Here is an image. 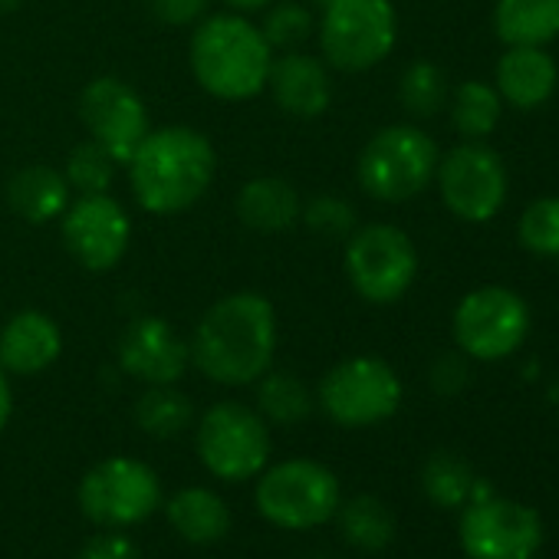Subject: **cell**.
<instances>
[{"mask_svg": "<svg viewBox=\"0 0 559 559\" xmlns=\"http://www.w3.org/2000/svg\"><path fill=\"white\" fill-rule=\"evenodd\" d=\"M194 366L221 385H250L270 372L276 353V313L266 297L243 290L221 297L194 326Z\"/></svg>", "mask_w": 559, "mask_h": 559, "instance_id": "obj_1", "label": "cell"}, {"mask_svg": "<svg viewBox=\"0 0 559 559\" xmlns=\"http://www.w3.org/2000/svg\"><path fill=\"white\" fill-rule=\"evenodd\" d=\"M217 171V155L207 135L188 126L152 129L129 158L135 201L148 214H181L204 198Z\"/></svg>", "mask_w": 559, "mask_h": 559, "instance_id": "obj_2", "label": "cell"}, {"mask_svg": "<svg viewBox=\"0 0 559 559\" xmlns=\"http://www.w3.org/2000/svg\"><path fill=\"white\" fill-rule=\"evenodd\" d=\"M188 63L204 93L214 99L240 103L266 90L273 50L260 27H253L247 17L214 14L194 27Z\"/></svg>", "mask_w": 559, "mask_h": 559, "instance_id": "obj_3", "label": "cell"}, {"mask_svg": "<svg viewBox=\"0 0 559 559\" xmlns=\"http://www.w3.org/2000/svg\"><path fill=\"white\" fill-rule=\"evenodd\" d=\"M438 158V145L425 129L385 126L366 142L356 175L369 198L402 204L418 198L435 181Z\"/></svg>", "mask_w": 559, "mask_h": 559, "instance_id": "obj_4", "label": "cell"}, {"mask_svg": "<svg viewBox=\"0 0 559 559\" xmlns=\"http://www.w3.org/2000/svg\"><path fill=\"white\" fill-rule=\"evenodd\" d=\"M399 40L392 0H330L320 17V50L343 73L379 67Z\"/></svg>", "mask_w": 559, "mask_h": 559, "instance_id": "obj_5", "label": "cell"}, {"mask_svg": "<svg viewBox=\"0 0 559 559\" xmlns=\"http://www.w3.org/2000/svg\"><path fill=\"white\" fill-rule=\"evenodd\" d=\"M346 276L366 304H399L418 276V250L402 227L366 224L346 237Z\"/></svg>", "mask_w": 559, "mask_h": 559, "instance_id": "obj_6", "label": "cell"}, {"mask_svg": "<svg viewBox=\"0 0 559 559\" xmlns=\"http://www.w3.org/2000/svg\"><path fill=\"white\" fill-rule=\"evenodd\" d=\"M454 343L464 356L480 362H497L513 356L530 333V307L510 287H477L471 290L451 320Z\"/></svg>", "mask_w": 559, "mask_h": 559, "instance_id": "obj_7", "label": "cell"}, {"mask_svg": "<svg viewBox=\"0 0 559 559\" xmlns=\"http://www.w3.org/2000/svg\"><path fill=\"white\" fill-rule=\"evenodd\" d=\"M260 513L287 530L326 523L340 507V480L317 461L297 457L270 467L257 484Z\"/></svg>", "mask_w": 559, "mask_h": 559, "instance_id": "obj_8", "label": "cell"}, {"mask_svg": "<svg viewBox=\"0 0 559 559\" xmlns=\"http://www.w3.org/2000/svg\"><path fill=\"white\" fill-rule=\"evenodd\" d=\"M326 415L346 428H366L392 418L402 405V382L385 359L353 356L326 372L320 382Z\"/></svg>", "mask_w": 559, "mask_h": 559, "instance_id": "obj_9", "label": "cell"}, {"mask_svg": "<svg viewBox=\"0 0 559 559\" xmlns=\"http://www.w3.org/2000/svg\"><path fill=\"white\" fill-rule=\"evenodd\" d=\"M435 178L444 207L464 224H487L507 201L503 158L484 142H464L441 155Z\"/></svg>", "mask_w": 559, "mask_h": 559, "instance_id": "obj_10", "label": "cell"}, {"mask_svg": "<svg viewBox=\"0 0 559 559\" xmlns=\"http://www.w3.org/2000/svg\"><path fill=\"white\" fill-rule=\"evenodd\" d=\"M198 454L221 480L253 477L270 457L266 421L240 402H217L198 425Z\"/></svg>", "mask_w": 559, "mask_h": 559, "instance_id": "obj_11", "label": "cell"}, {"mask_svg": "<svg viewBox=\"0 0 559 559\" xmlns=\"http://www.w3.org/2000/svg\"><path fill=\"white\" fill-rule=\"evenodd\" d=\"M162 487L152 467L135 457H109L96 464L80 484L83 510L103 526H129L152 516Z\"/></svg>", "mask_w": 559, "mask_h": 559, "instance_id": "obj_12", "label": "cell"}, {"mask_svg": "<svg viewBox=\"0 0 559 559\" xmlns=\"http://www.w3.org/2000/svg\"><path fill=\"white\" fill-rule=\"evenodd\" d=\"M63 243L73 253V260L93 273L112 270L132 240V221L126 207L106 191V194H80L67 211L60 214Z\"/></svg>", "mask_w": 559, "mask_h": 559, "instance_id": "obj_13", "label": "cell"}, {"mask_svg": "<svg viewBox=\"0 0 559 559\" xmlns=\"http://www.w3.org/2000/svg\"><path fill=\"white\" fill-rule=\"evenodd\" d=\"M80 119L93 142H99L116 158V165H129L142 139L152 132L142 96L119 76H99L83 90Z\"/></svg>", "mask_w": 559, "mask_h": 559, "instance_id": "obj_14", "label": "cell"}, {"mask_svg": "<svg viewBox=\"0 0 559 559\" xmlns=\"http://www.w3.org/2000/svg\"><path fill=\"white\" fill-rule=\"evenodd\" d=\"M543 543L536 510L516 500H477L461 516V546L471 559H533Z\"/></svg>", "mask_w": 559, "mask_h": 559, "instance_id": "obj_15", "label": "cell"}, {"mask_svg": "<svg viewBox=\"0 0 559 559\" xmlns=\"http://www.w3.org/2000/svg\"><path fill=\"white\" fill-rule=\"evenodd\" d=\"M188 359V343L162 317H139L119 336V366L139 382L175 385L185 376Z\"/></svg>", "mask_w": 559, "mask_h": 559, "instance_id": "obj_16", "label": "cell"}, {"mask_svg": "<svg viewBox=\"0 0 559 559\" xmlns=\"http://www.w3.org/2000/svg\"><path fill=\"white\" fill-rule=\"evenodd\" d=\"M266 90L273 93V103L294 119H317L333 103V83L326 67L300 50H284L270 63Z\"/></svg>", "mask_w": 559, "mask_h": 559, "instance_id": "obj_17", "label": "cell"}, {"mask_svg": "<svg viewBox=\"0 0 559 559\" xmlns=\"http://www.w3.org/2000/svg\"><path fill=\"white\" fill-rule=\"evenodd\" d=\"M63 353V333L53 317L40 310L14 313L0 330V369L14 376H37Z\"/></svg>", "mask_w": 559, "mask_h": 559, "instance_id": "obj_18", "label": "cell"}, {"mask_svg": "<svg viewBox=\"0 0 559 559\" xmlns=\"http://www.w3.org/2000/svg\"><path fill=\"white\" fill-rule=\"evenodd\" d=\"M559 86V67L546 47H507L497 60L493 90L513 109H539Z\"/></svg>", "mask_w": 559, "mask_h": 559, "instance_id": "obj_19", "label": "cell"}, {"mask_svg": "<svg viewBox=\"0 0 559 559\" xmlns=\"http://www.w3.org/2000/svg\"><path fill=\"white\" fill-rule=\"evenodd\" d=\"M234 207H237V217L250 230H260V234L290 230L304 214V201H300L297 188L287 178H276V175L250 178L237 191Z\"/></svg>", "mask_w": 559, "mask_h": 559, "instance_id": "obj_20", "label": "cell"}, {"mask_svg": "<svg viewBox=\"0 0 559 559\" xmlns=\"http://www.w3.org/2000/svg\"><path fill=\"white\" fill-rule=\"evenodd\" d=\"M70 191L73 188L63 171H57L50 165H27L11 178L8 201L17 217H24L31 224H50L67 211Z\"/></svg>", "mask_w": 559, "mask_h": 559, "instance_id": "obj_21", "label": "cell"}, {"mask_svg": "<svg viewBox=\"0 0 559 559\" xmlns=\"http://www.w3.org/2000/svg\"><path fill=\"white\" fill-rule=\"evenodd\" d=\"M493 31L507 47H549L559 37V0H497Z\"/></svg>", "mask_w": 559, "mask_h": 559, "instance_id": "obj_22", "label": "cell"}, {"mask_svg": "<svg viewBox=\"0 0 559 559\" xmlns=\"http://www.w3.org/2000/svg\"><path fill=\"white\" fill-rule=\"evenodd\" d=\"M168 520L188 543H201V546L217 543L230 526V513H227L224 500L204 487L178 490L168 500Z\"/></svg>", "mask_w": 559, "mask_h": 559, "instance_id": "obj_23", "label": "cell"}, {"mask_svg": "<svg viewBox=\"0 0 559 559\" xmlns=\"http://www.w3.org/2000/svg\"><path fill=\"white\" fill-rule=\"evenodd\" d=\"M448 106H451V126L457 129V135H464V142L487 139L500 126V116H503L500 93L484 80L461 83L448 96Z\"/></svg>", "mask_w": 559, "mask_h": 559, "instance_id": "obj_24", "label": "cell"}, {"mask_svg": "<svg viewBox=\"0 0 559 559\" xmlns=\"http://www.w3.org/2000/svg\"><path fill=\"white\" fill-rule=\"evenodd\" d=\"M257 408L263 421H276V425H297L310 415L313 399L310 389L290 376V372H263L257 379Z\"/></svg>", "mask_w": 559, "mask_h": 559, "instance_id": "obj_25", "label": "cell"}, {"mask_svg": "<svg viewBox=\"0 0 559 559\" xmlns=\"http://www.w3.org/2000/svg\"><path fill=\"white\" fill-rule=\"evenodd\" d=\"M135 421L152 438H175L191 421V402L171 385H148L135 405Z\"/></svg>", "mask_w": 559, "mask_h": 559, "instance_id": "obj_26", "label": "cell"}, {"mask_svg": "<svg viewBox=\"0 0 559 559\" xmlns=\"http://www.w3.org/2000/svg\"><path fill=\"white\" fill-rule=\"evenodd\" d=\"M448 76L441 67L428 63V60H415L412 67H405L402 83H399V99L405 106L408 116L415 119H431L435 112H441L448 106Z\"/></svg>", "mask_w": 559, "mask_h": 559, "instance_id": "obj_27", "label": "cell"}, {"mask_svg": "<svg viewBox=\"0 0 559 559\" xmlns=\"http://www.w3.org/2000/svg\"><path fill=\"white\" fill-rule=\"evenodd\" d=\"M340 530L359 549H382L395 536V520L392 510L376 497H356L340 513Z\"/></svg>", "mask_w": 559, "mask_h": 559, "instance_id": "obj_28", "label": "cell"}, {"mask_svg": "<svg viewBox=\"0 0 559 559\" xmlns=\"http://www.w3.org/2000/svg\"><path fill=\"white\" fill-rule=\"evenodd\" d=\"M516 240L536 257H559V198H536L516 221Z\"/></svg>", "mask_w": 559, "mask_h": 559, "instance_id": "obj_29", "label": "cell"}, {"mask_svg": "<svg viewBox=\"0 0 559 559\" xmlns=\"http://www.w3.org/2000/svg\"><path fill=\"white\" fill-rule=\"evenodd\" d=\"M67 181L80 194H106L116 178V158L99 142H83L67 158Z\"/></svg>", "mask_w": 559, "mask_h": 559, "instance_id": "obj_30", "label": "cell"}, {"mask_svg": "<svg viewBox=\"0 0 559 559\" xmlns=\"http://www.w3.org/2000/svg\"><path fill=\"white\" fill-rule=\"evenodd\" d=\"M260 34L266 37L270 50H297L313 34V14L297 0H273Z\"/></svg>", "mask_w": 559, "mask_h": 559, "instance_id": "obj_31", "label": "cell"}, {"mask_svg": "<svg viewBox=\"0 0 559 559\" xmlns=\"http://www.w3.org/2000/svg\"><path fill=\"white\" fill-rule=\"evenodd\" d=\"M471 487H474V477L457 454L438 451L425 464V490L435 503L457 507V503H464V497H471Z\"/></svg>", "mask_w": 559, "mask_h": 559, "instance_id": "obj_32", "label": "cell"}, {"mask_svg": "<svg viewBox=\"0 0 559 559\" xmlns=\"http://www.w3.org/2000/svg\"><path fill=\"white\" fill-rule=\"evenodd\" d=\"M307 227L320 237H330V240H343L356 230V207L336 194H320L313 201L304 204V214Z\"/></svg>", "mask_w": 559, "mask_h": 559, "instance_id": "obj_33", "label": "cell"}, {"mask_svg": "<svg viewBox=\"0 0 559 559\" xmlns=\"http://www.w3.org/2000/svg\"><path fill=\"white\" fill-rule=\"evenodd\" d=\"M211 0H148L155 21L165 27H191L204 17Z\"/></svg>", "mask_w": 559, "mask_h": 559, "instance_id": "obj_34", "label": "cell"}, {"mask_svg": "<svg viewBox=\"0 0 559 559\" xmlns=\"http://www.w3.org/2000/svg\"><path fill=\"white\" fill-rule=\"evenodd\" d=\"M80 559H142V556H139V549H135L132 539L109 533V536H96V539L80 552Z\"/></svg>", "mask_w": 559, "mask_h": 559, "instance_id": "obj_35", "label": "cell"}, {"mask_svg": "<svg viewBox=\"0 0 559 559\" xmlns=\"http://www.w3.org/2000/svg\"><path fill=\"white\" fill-rule=\"evenodd\" d=\"M464 379H467V369L454 356H444L435 366V389H441V392H454L457 385H464Z\"/></svg>", "mask_w": 559, "mask_h": 559, "instance_id": "obj_36", "label": "cell"}, {"mask_svg": "<svg viewBox=\"0 0 559 559\" xmlns=\"http://www.w3.org/2000/svg\"><path fill=\"white\" fill-rule=\"evenodd\" d=\"M11 408H14V399H11V385H8V376L0 369V431L8 428L11 421Z\"/></svg>", "mask_w": 559, "mask_h": 559, "instance_id": "obj_37", "label": "cell"}, {"mask_svg": "<svg viewBox=\"0 0 559 559\" xmlns=\"http://www.w3.org/2000/svg\"><path fill=\"white\" fill-rule=\"evenodd\" d=\"M224 4H230L234 11H266L273 0H224Z\"/></svg>", "mask_w": 559, "mask_h": 559, "instance_id": "obj_38", "label": "cell"}, {"mask_svg": "<svg viewBox=\"0 0 559 559\" xmlns=\"http://www.w3.org/2000/svg\"><path fill=\"white\" fill-rule=\"evenodd\" d=\"M313 4H320V8H323V4H330V0H313Z\"/></svg>", "mask_w": 559, "mask_h": 559, "instance_id": "obj_39", "label": "cell"}, {"mask_svg": "<svg viewBox=\"0 0 559 559\" xmlns=\"http://www.w3.org/2000/svg\"><path fill=\"white\" fill-rule=\"evenodd\" d=\"M556 260H559V257H556Z\"/></svg>", "mask_w": 559, "mask_h": 559, "instance_id": "obj_40", "label": "cell"}]
</instances>
